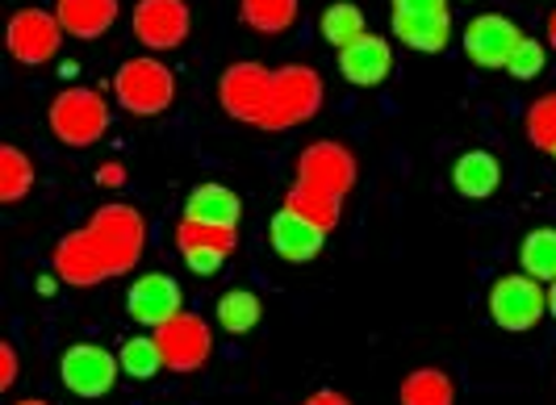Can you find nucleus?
Instances as JSON below:
<instances>
[{"instance_id": "393cba45", "label": "nucleus", "mask_w": 556, "mask_h": 405, "mask_svg": "<svg viewBox=\"0 0 556 405\" xmlns=\"http://www.w3.org/2000/svg\"><path fill=\"white\" fill-rule=\"evenodd\" d=\"M264 318V301L251 289H226L218 298V326L226 334H251Z\"/></svg>"}, {"instance_id": "58836bf2", "label": "nucleus", "mask_w": 556, "mask_h": 405, "mask_svg": "<svg viewBox=\"0 0 556 405\" xmlns=\"http://www.w3.org/2000/svg\"><path fill=\"white\" fill-rule=\"evenodd\" d=\"M13 405H51V402H42V397H26V402H13Z\"/></svg>"}, {"instance_id": "6ab92c4d", "label": "nucleus", "mask_w": 556, "mask_h": 405, "mask_svg": "<svg viewBox=\"0 0 556 405\" xmlns=\"http://www.w3.org/2000/svg\"><path fill=\"white\" fill-rule=\"evenodd\" d=\"M452 189L469 201H490L502 189V163L494 151H465L452 163Z\"/></svg>"}, {"instance_id": "dca6fc26", "label": "nucleus", "mask_w": 556, "mask_h": 405, "mask_svg": "<svg viewBox=\"0 0 556 405\" xmlns=\"http://www.w3.org/2000/svg\"><path fill=\"white\" fill-rule=\"evenodd\" d=\"M393 72V47L381 34H361L356 42H348L339 51V76L356 88H377Z\"/></svg>"}, {"instance_id": "4c0bfd02", "label": "nucleus", "mask_w": 556, "mask_h": 405, "mask_svg": "<svg viewBox=\"0 0 556 405\" xmlns=\"http://www.w3.org/2000/svg\"><path fill=\"white\" fill-rule=\"evenodd\" d=\"M548 314H553V318H556V280H553V284H548Z\"/></svg>"}, {"instance_id": "c85d7f7f", "label": "nucleus", "mask_w": 556, "mask_h": 405, "mask_svg": "<svg viewBox=\"0 0 556 405\" xmlns=\"http://www.w3.org/2000/svg\"><path fill=\"white\" fill-rule=\"evenodd\" d=\"M528 142L544 155H556V92H544L540 101H531L528 117H523Z\"/></svg>"}, {"instance_id": "0eeeda50", "label": "nucleus", "mask_w": 556, "mask_h": 405, "mask_svg": "<svg viewBox=\"0 0 556 405\" xmlns=\"http://www.w3.org/2000/svg\"><path fill=\"white\" fill-rule=\"evenodd\" d=\"M117 377H122V359H117V352L101 347V343H72L67 352L59 355V380H63V389L72 397L97 402L117 384Z\"/></svg>"}, {"instance_id": "20e7f679", "label": "nucleus", "mask_w": 556, "mask_h": 405, "mask_svg": "<svg viewBox=\"0 0 556 405\" xmlns=\"http://www.w3.org/2000/svg\"><path fill=\"white\" fill-rule=\"evenodd\" d=\"M110 101L97 88H63L51 109H47V126L63 147H92L110 130Z\"/></svg>"}, {"instance_id": "473e14b6", "label": "nucleus", "mask_w": 556, "mask_h": 405, "mask_svg": "<svg viewBox=\"0 0 556 405\" xmlns=\"http://www.w3.org/2000/svg\"><path fill=\"white\" fill-rule=\"evenodd\" d=\"M97 185H101V189H122V185H126V167L117 160L101 163V167H97Z\"/></svg>"}, {"instance_id": "f704fd0d", "label": "nucleus", "mask_w": 556, "mask_h": 405, "mask_svg": "<svg viewBox=\"0 0 556 405\" xmlns=\"http://www.w3.org/2000/svg\"><path fill=\"white\" fill-rule=\"evenodd\" d=\"M544 42H548V51H556V9L548 13V26H544Z\"/></svg>"}, {"instance_id": "2f4dec72", "label": "nucleus", "mask_w": 556, "mask_h": 405, "mask_svg": "<svg viewBox=\"0 0 556 405\" xmlns=\"http://www.w3.org/2000/svg\"><path fill=\"white\" fill-rule=\"evenodd\" d=\"M13 380H17V347L0 343V389H13Z\"/></svg>"}, {"instance_id": "7ed1b4c3", "label": "nucleus", "mask_w": 556, "mask_h": 405, "mask_svg": "<svg viewBox=\"0 0 556 405\" xmlns=\"http://www.w3.org/2000/svg\"><path fill=\"white\" fill-rule=\"evenodd\" d=\"M323 97H327V88H323V76L306 67V63H285L273 72V97H268V113H264V122H260V130H293V126H302L309 122L318 109H323Z\"/></svg>"}, {"instance_id": "f8f14e48", "label": "nucleus", "mask_w": 556, "mask_h": 405, "mask_svg": "<svg viewBox=\"0 0 556 405\" xmlns=\"http://www.w3.org/2000/svg\"><path fill=\"white\" fill-rule=\"evenodd\" d=\"M193 29V13L185 0H139L135 4V38H139L147 54H167L185 47Z\"/></svg>"}, {"instance_id": "4be33fe9", "label": "nucleus", "mask_w": 556, "mask_h": 405, "mask_svg": "<svg viewBox=\"0 0 556 405\" xmlns=\"http://www.w3.org/2000/svg\"><path fill=\"white\" fill-rule=\"evenodd\" d=\"M402 405H456V380L447 377L444 368H415L397 389Z\"/></svg>"}, {"instance_id": "a878e982", "label": "nucleus", "mask_w": 556, "mask_h": 405, "mask_svg": "<svg viewBox=\"0 0 556 405\" xmlns=\"http://www.w3.org/2000/svg\"><path fill=\"white\" fill-rule=\"evenodd\" d=\"M34 180H38L34 160H29L22 147L4 142V147H0V201H4V205H17V201L34 189Z\"/></svg>"}, {"instance_id": "bb28decb", "label": "nucleus", "mask_w": 556, "mask_h": 405, "mask_svg": "<svg viewBox=\"0 0 556 405\" xmlns=\"http://www.w3.org/2000/svg\"><path fill=\"white\" fill-rule=\"evenodd\" d=\"M285 205H289L293 214H302L306 222H314V226H323L327 235H331L334 226H339V217H343V197L306 189V185H293L289 197H285Z\"/></svg>"}, {"instance_id": "a211bd4d", "label": "nucleus", "mask_w": 556, "mask_h": 405, "mask_svg": "<svg viewBox=\"0 0 556 405\" xmlns=\"http://www.w3.org/2000/svg\"><path fill=\"white\" fill-rule=\"evenodd\" d=\"M393 38L418 54H440L452 42V13H393Z\"/></svg>"}, {"instance_id": "7c9ffc66", "label": "nucleus", "mask_w": 556, "mask_h": 405, "mask_svg": "<svg viewBox=\"0 0 556 405\" xmlns=\"http://www.w3.org/2000/svg\"><path fill=\"white\" fill-rule=\"evenodd\" d=\"M393 13H452L447 0H390Z\"/></svg>"}, {"instance_id": "4468645a", "label": "nucleus", "mask_w": 556, "mask_h": 405, "mask_svg": "<svg viewBox=\"0 0 556 405\" xmlns=\"http://www.w3.org/2000/svg\"><path fill=\"white\" fill-rule=\"evenodd\" d=\"M126 309L130 318L147 330H160L164 322H172L180 309H185V293H180V280L167 276V271H147L130 284L126 293Z\"/></svg>"}, {"instance_id": "f3484780", "label": "nucleus", "mask_w": 556, "mask_h": 405, "mask_svg": "<svg viewBox=\"0 0 556 405\" xmlns=\"http://www.w3.org/2000/svg\"><path fill=\"white\" fill-rule=\"evenodd\" d=\"M117 13H122L117 0H55V17L63 34L80 38V42H92V38L110 34Z\"/></svg>"}, {"instance_id": "423d86ee", "label": "nucleus", "mask_w": 556, "mask_h": 405, "mask_svg": "<svg viewBox=\"0 0 556 405\" xmlns=\"http://www.w3.org/2000/svg\"><path fill=\"white\" fill-rule=\"evenodd\" d=\"M273 72L277 67H264L255 59L230 63L223 72V80H218V105L226 109V117L260 126L264 113H268V97H273Z\"/></svg>"}, {"instance_id": "aec40b11", "label": "nucleus", "mask_w": 556, "mask_h": 405, "mask_svg": "<svg viewBox=\"0 0 556 405\" xmlns=\"http://www.w3.org/2000/svg\"><path fill=\"white\" fill-rule=\"evenodd\" d=\"M185 217H189V222H205V226H239L243 201H239L235 189L210 180V185H197V189L185 197Z\"/></svg>"}, {"instance_id": "1a4fd4ad", "label": "nucleus", "mask_w": 556, "mask_h": 405, "mask_svg": "<svg viewBox=\"0 0 556 405\" xmlns=\"http://www.w3.org/2000/svg\"><path fill=\"white\" fill-rule=\"evenodd\" d=\"M151 334L160 339L164 368L167 372H180V377L201 372L210 364V355H214V330H210L205 318H197L189 309H180L172 322H164L160 330H151Z\"/></svg>"}, {"instance_id": "6e6552de", "label": "nucleus", "mask_w": 556, "mask_h": 405, "mask_svg": "<svg viewBox=\"0 0 556 405\" xmlns=\"http://www.w3.org/2000/svg\"><path fill=\"white\" fill-rule=\"evenodd\" d=\"M63 26H59L55 9H38V4H29V9H17L13 17H9V26H4V47L9 54L22 63V67H42V63H51L63 47Z\"/></svg>"}, {"instance_id": "2eb2a0df", "label": "nucleus", "mask_w": 556, "mask_h": 405, "mask_svg": "<svg viewBox=\"0 0 556 405\" xmlns=\"http://www.w3.org/2000/svg\"><path fill=\"white\" fill-rule=\"evenodd\" d=\"M268 243H273V251H277L285 264H309V260L323 255L327 230L306 222L302 214H293L289 205H280L277 214H273V222H268Z\"/></svg>"}, {"instance_id": "f257e3e1", "label": "nucleus", "mask_w": 556, "mask_h": 405, "mask_svg": "<svg viewBox=\"0 0 556 405\" xmlns=\"http://www.w3.org/2000/svg\"><path fill=\"white\" fill-rule=\"evenodd\" d=\"M147 251V217L135 205H101L80 230L63 235L51 251V268L72 289H92L101 280L126 276Z\"/></svg>"}, {"instance_id": "e433bc0d", "label": "nucleus", "mask_w": 556, "mask_h": 405, "mask_svg": "<svg viewBox=\"0 0 556 405\" xmlns=\"http://www.w3.org/2000/svg\"><path fill=\"white\" fill-rule=\"evenodd\" d=\"M38 293H42V298H51V293H55V280H51V276H42V280H38Z\"/></svg>"}, {"instance_id": "39448f33", "label": "nucleus", "mask_w": 556, "mask_h": 405, "mask_svg": "<svg viewBox=\"0 0 556 405\" xmlns=\"http://www.w3.org/2000/svg\"><path fill=\"white\" fill-rule=\"evenodd\" d=\"M490 318L494 326L510 330V334H523V330H535L540 318L548 314V289L540 280H531L528 271H510V276H498L490 284Z\"/></svg>"}, {"instance_id": "f03ea898", "label": "nucleus", "mask_w": 556, "mask_h": 405, "mask_svg": "<svg viewBox=\"0 0 556 405\" xmlns=\"http://www.w3.org/2000/svg\"><path fill=\"white\" fill-rule=\"evenodd\" d=\"M113 101L135 117H160L176 105V72L160 54L126 59L113 76Z\"/></svg>"}, {"instance_id": "9b49d317", "label": "nucleus", "mask_w": 556, "mask_h": 405, "mask_svg": "<svg viewBox=\"0 0 556 405\" xmlns=\"http://www.w3.org/2000/svg\"><path fill=\"white\" fill-rule=\"evenodd\" d=\"M176 251L197 276H218L223 264L239 251V226H205L180 217L176 226Z\"/></svg>"}, {"instance_id": "9d476101", "label": "nucleus", "mask_w": 556, "mask_h": 405, "mask_svg": "<svg viewBox=\"0 0 556 405\" xmlns=\"http://www.w3.org/2000/svg\"><path fill=\"white\" fill-rule=\"evenodd\" d=\"M298 180L293 185H306V189L331 192V197H348L352 185H356V155L334 142V138H323V142H309L306 151L293 163Z\"/></svg>"}, {"instance_id": "412c9836", "label": "nucleus", "mask_w": 556, "mask_h": 405, "mask_svg": "<svg viewBox=\"0 0 556 405\" xmlns=\"http://www.w3.org/2000/svg\"><path fill=\"white\" fill-rule=\"evenodd\" d=\"M239 17L255 34H289L302 17V0H239Z\"/></svg>"}, {"instance_id": "ea45409f", "label": "nucleus", "mask_w": 556, "mask_h": 405, "mask_svg": "<svg viewBox=\"0 0 556 405\" xmlns=\"http://www.w3.org/2000/svg\"><path fill=\"white\" fill-rule=\"evenodd\" d=\"M553 160H556V155H553Z\"/></svg>"}, {"instance_id": "c756f323", "label": "nucleus", "mask_w": 556, "mask_h": 405, "mask_svg": "<svg viewBox=\"0 0 556 405\" xmlns=\"http://www.w3.org/2000/svg\"><path fill=\"white\" fill-rule=\"evenodd\" d=\"M544 67H548V42H540V38H523L515 54H510V63H506V76H515V80H535V76H544Z\"/></svg>"}, {"instance_id": "cd10ccee", "label": "nucleus", "mask_w": 556, "mask_h": 405, "mask_svg": "<svg viewBox=\"0 0 556 405\" xmlns=\"http://www.w3.org/2000/svg\"><path fill=\"white\" fill-rule=\"evenodd\" d=\"M117 359H122V377L130 380H151L164 372V352H160V339L155 334H135L117 347Z\"/></svg>"}, {"instance_id": "ddd939ff", "label": "nucleus", "mask_w": 556, "mask_h": 405, "mask_svg": "<svg viewBox=\"0 0 556 405\" xmlns=\"http://www.w3.org/2000/svg\"><path fill=\"white\" fill-rule=\"evenodd\" d=\"M528 34L515 26L506 13H477L473 22L465 26L460 42H465V54L473 59L477 67H490V72H506L515 47L523 42Z\"/></svg>"}, {"instance_id": "72a5a7b5", "label": "nucleus", "mask_w": 556, "mask_h": 405, "mask_svg": "<svg viewBox=\"0 0 556 405\" xmlns=\"http://www.w3.org/2000/svg\"><path fill=\"white\" fill-rule=\"evenodd\" d=\"M302 405H352V397H348V393H339V389H314Z\"/></svg>"}, {"instance_id": "b1692460", "label": "nucleus", "mask_w": 556, "mask_h": 405, "mask_svg": "<svg viewBox=\"0 0 556 405\" xmlns=\"http://www.w3.org/2000/svg\"><path fill=\"white\" fill-rule=\"evenodd\" d=\"M519 268L528 271L531 280L553 284L556 280V226H535L523 235L519 243Z\"/></svg>"}, {"instance_id": "c9c22d12", "label": "nucleus", "mask_w": 556, "mask_h": 405, "mask_svg": "<svg viewBox=\"0 0 556 405\" xmlns=\"http://www.w3.org/2000/svg\"><path fill=\"white\" fill-rule=\"evenodd\" d=\"M59 76H63V80H76V76H80V63H72V59H67V63L59 67Z\"/></svg>"}, {"instance_id": "5701e85b", "label": "nucleus", "mask_w": 556, "mask_h": 405, "mask_svg": "<svg viewBox=\"0 0 556 405\" xmlns=\"http://www.w3.org/2000/svg\"><path fill=\"white\" fill-rule=\"evenodd\" d=\"M318 34H323V42H327V47L343 51L348 42H356L361 34H368L364 9L361 4H352V0H334V4L323 9V17H318Z\"/></svg>"}]
</instances>
